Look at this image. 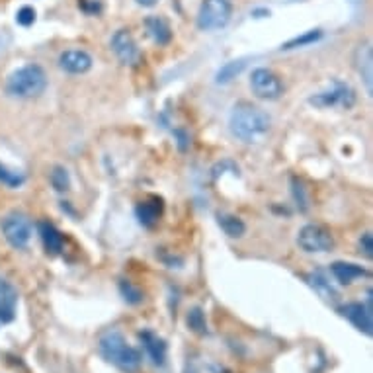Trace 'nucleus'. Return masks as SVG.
<instances>
[{
	"mask_svg": "<svg viewBox=\"0 0 373 373\" xmlns=\"http://www.w3.org/2000/svg\"><path fill=\"white\" fill-rule=\"evenodd\" d=\"M330 272L336 278V282L342 283V285H350L352 282H356L358 278L370 276V272L365 268H361L358 264H352V262H335L330 266Z\"/></svg>",
	"mask_w": 373,
	"mask_h": 373,
	"instance_id": "nucleus-15",
	"label": "nucleus"
},
{
	"mask_svg": "<svg viewBox=\"0 0 373 373\" xmlns=\"http://www.w3.org/2000/svg\"><path fill=\"white\" fill-rule=\"evenodd\" d=\"M112 49L123 64H137L141 61V51L128 29H119L112 38Z\"/></svg>",
	"mask_w": 373,
	"mask_h": 373,
	"instance_id": "nucleus-9",
	"label": "nucleus"
},
{
	"mask_svg": "<svg viewBox=\"0 0 373 373\" xmlns=\"http://www.w3.org/2000/svg\"><path fill=\"white\" fill-rule=\"evenodd\" d=\"M322 38L321 29H311V32H305L301 38H293L291 41H287L285 45H282L283 51H289V49H296V47H305V45H311L315 41H319Z\"/></svg>",
	"mask_w": 373,
	"mask_h": 373,
	"instance_id": "nucleus-23",
	"label": "nucleus"
},
{
	"mask_svg": "<svg viewBox=\"0 0 373 373\" xmlns=\"http://www.w3.org/2000/svg\"><path fill=\"white\" fill-rule=\"evenodd\" d=\"M18 293L12 285L0 278V324H8L16 317Z\"/></svg>",
	"mask_w": 373,
	"mask_h": 373,
	"instance_id": "nucleus-13",
	"label": "nucleus"
},
{
	"mask_svg": "<svg viewBox=\"0 0 373 373\" xmlns=\"http://www.w3.org/2000/svg\"><path fill=\"white\" fill-rule=\"evenodd\" d=\"M135 215L139 219L143 227H153L156 221L163 215V202L158 197L145 200L139 206L135 207Z\"/></svg>",
	"mask_w": 373,
	"mask_h": 373,
	"instance_id": "nucleus-16",
	"label": "nucleus"
},
{
	"mask_svg": "<svg viewBox=\"0 0 373 373\" xmlns=\"http://www.w3.org/2000/svg\"><path fill=\"white\" fill-rule=\"evenodd\" d=\"M145 26H147L149 36L155 39L158 45L170 43V39H172V27H170V24H168L163 16H149L145 20Z\"/></svg>",
	"mask_w": 373,
	"mask_h": 373,
	"instance_id": "nucleus-17",
	"label": "nucleus"
},
{
	"mask_svg": "<svg viewBox=\"0 0 373 373\" xmlns=\"http://www.w3.org/2000/svg\"><path fill=\"white\" fill-rule=\"evenodd\" d=\"M229 128L237 139L248 145H258L270 135L272 117L258 106L241 102L232 108Z\"/></svg>",
	"mask_w": 373,
	"mask_h": 373,
	"instance_id": "nucleus-1",
	"label": "nucleus"
},
{
	"mask_svg": "<svg viewBox=\"0 0 373 373\" xmlns=\"http://www.w3.org/2000/svg\"><path fill=\"white\" fill-rule=\"evenodd\" d=\"M0 182L2 184H6V186H20L22 182H24V176H20V174H16V172H10L8 168H4L0 165Z\"/></svg>",
	"mask_w": 373,
	"mask_h": 373,
	"instance_id": "nucleus-26",
	"label": "nucleus"
},
{
	"mask_svg": "<svg viewBox=\"0 0 373 373\" xmlns=\"http://www.w3.org/2000/svg\"><path fill=\"white\" fill-rule=\"evenodd\" d=\"M119 293H121V297L128 301L129 305H139L143 299H145L141 289L135 287V285L131 282H128V280H121V282H119Z\"/></svg>",
	"mask_w": 373,
	"mask_h": 373,
	"instance_id": "nucleus-24",
	"label": "nucleus"
},
{
	"mask_svg": "<svg viewBox=\"0 0 373 373\" xmlns=\"http://www.w3.org/2000/svg\"><path fill=\"white\" fill-rule=\"evenodd\" d=\"M186 322L188 326L192 328L195 335H207V321H206V313L202 307H193V309L188 311V317H186Z\"/></svg>",
	"mask_w": 373,
	"mask_h": 373,
	"instance_id": "nucleus-21",
	"label": "nucleus"
},
{
	"mask_svg": "<svg viewBox=\"0 0 373 373\" xmlns=\"http://www.w3.org/2000/svg\"><path fill=\"white\" fill-rule=\"evenodd\" d=\"M293 195H296V202H297V206L301 207L303 211L307 209V195H305V190H303V186L299 184L297 180H293Z\"/></svg>",
	"mask_w": 373,
	"mask_h": 373,
	"instance_id": "nucleus-28",
	"label": "nucleus"
},
{
	"mask_svg": "<svg viewBox=\"0 0 373 373\" xmlns=\"http://www.w3.org/2000/svg\"><path fill=\"white\" fill-rule=\"evenodd\" d=\"M297 245L305 252H328L335 248V237L326 227L309 223L297 232Z\"/></svg>",
	"mask_w": 373,
	"mask_h": 373,
	"instance_id": "nucleus-6",
	"label": "nucleus"
},
{
	"mask_svg": "<svg viewBox=\"0 0 373 373\" xmlns=\"http://www.w3.org/2000/svg\"><path fill=\"white\" fill-rule=\"evenodd\" d=\"M0 229L14 248H26L32 239V221L24 213H8L2 219Z\"/></svg>",
	"mask_w": 373,
	"mask_h": 373,
	"instance_id": "nucleus-7",
	"label": "nucleus"
},
{
	"mask_svg": "<svg viewBox=\"0 0 373 373\" xmlns=\"http://www.w3.org/2000/svg\"><path fill=\"white\" fill-rule=\"evenodd\" d=\"M231 14V0H204L197 12V27L204 32L221 29L229 24Z\"/></svg>",
	"mask_w": 373,
	"mask_h": 373,
	"instance_id": "nucleus-5",
	"label": "nucleus"
},
{
	"mask_svg": "<svg viewBox=\"0 0 373 373\" xmlns=\"http://www.w3.org/2000/svg\"><path fill=\"white\" fill-rule=\"evenodd\" d=\"M39 234H41V241H43V246L49 254H61L64 246V239L61 231L49 223V221H41L39 223Z\"/></svg>",
	"mask_w": 373,
	"mask_h": 373,
	"instance_id": "nucleus-14",
	"label": "nucleus"
},
{
	"mask_svg": "<svg viewBox=\"0 0 373 373\" xmlns=\"http://www.w3.org/2000/svg\"><path fill=\"white\" fill-rule=\"evenodd\" d=\"M139 340L143 342V348H145V352H147V356L151 358V361L158 365V368H163L165 363H167V352L168 346L167 342L160 338V336H156L155 333H151V330H143L139 333Z\"/></svg>",
	"mask_w": 373,
	"mask_h": 373,
	"instance_id": "nucleus-12",
	"label": "nucleus"
},
{
	"mask_svg": "<svg viewBox=\"0 0 373 373\" xmlns=\"http://www.w3.org/2000/svg\"><path fill=\"white\" fill-rule=\"evenodd\" d=\"M356 61H358V71H360L361 78H363V82H365V86H368V92H370V96H372L373 92V57H372V47H370V43L368 45H363L358 49L356 53Z\"/></svg>",
	"mask_w": 373,
	"mask_h": 373,
	"instance_id": "nucleus-18",
	"label": "nucleus"
},
{
	"mask_svg": "<svg viewBox=\"0 0 373 373\" xmlns=\"http://www.w3.org/2000/svg\"><path fill=\"white\" fill-rule=\"evenodd\" d=\"M373 307H368L363 303H348L346 307L342 309V315L346 317L348 321L352 322L360 333L372 336L373 333Z\"/></svg>",
	"mask_w": 373,
	"mask_h": 373,
	"instance_id": "nucleus-11",
	"label": "nucleus"
},
{
	"mask_svg": "<svg viewBox=\"0 0 373 373\" xmlns=\"http://www.w3.org/2000/svg\"><path fill=\"white\" fill-rule=\"evenodd\" d=\"M245 67H246L245 59L223 64L221 71L217 73V77H215V82H217V84H227V82H231L232 78H237L243 71H245Z\"/></svg>",
	"mask_w": 373,
	"mask_h": 373,
	"instance_id": "nucleus-20",
	"label": "nucleus"
},
{
	"mask_svg": "<svg viewBox=\"0 0 373 373\" xmlns=\"http://www.w3.org/2000/svg\"><path fill=\"white\" fill-rule=\"evenodd\" d=\"M16 20L20 26H32L36 22V10L32 6H24V8H20V12L16 14Z\"/></svg>",
	"mask_w": 373,
	"mask_h": 373,
	"instance_id": "nucleus-27",
	"label": "nucleus"
},
{
	"mask_svg": "<svg viewBox=\"0 0 373 373\" xmlns=\"http://www.w3.org/2000/svg\"><path fill=\"white\" fill-rule=\"evenodd\" d=\"M59 67L69 75H84L92 69L91 53L82 51V49H69V51L61 53Z\"/></svg>",
	"mask_w": 373,
	"mask_h": 373,
	"instance_id": "nucleus-10",
	"label": "nucleus"
},
{
	"mask_svg": "<svg viewBox=\"0 0 373 373\" xmlns=\"http://www.w3.org/2000/svg\"><path fill=\"white\" fill-rule=\"evenodd\" d=\"M360 248H361V252H363L365 256L373 258V237H372V232H365V234H361Z\"/></svg>",
	"mask_w": 373,
	"mask_h": 373,
	"instance_id": "nucleus-29",
	"label": "nucleus"
},
{
	"mask_svg": "<svg viewBox=\"0 0 373 373\" xmlns=\"http://www.w3.org/2000/svg\"><path fill=\"white\" fill-rule=\"evenodd\" d=\"M219 227L223 229V232L231 239H241L246 232V225L243 219H239L237 215L231 213H219L217 215Z\"/></svg>",
	"mask_w": 373,
	"mask_h": 373,
	"instance_id": "nucleus-19",
	"label": "nucleus"
},
{
	"mask_svg": "<svg viewBox=\"0 0 373 373\" xmlns=\"http://www.w3.org/2000/svg\"><path fill=\"white\" fill-rule=\"evenodd\" d=\"M250 88L262 100H278L283 94V84L280 77L276 73H272L270 69H264V67L252 71Z\"/></svg>",
	"mask_w": 373,
	"mask_h": 373,
	"instance_id": "nucleus-8",
	"label": "nucleus"
},
{
	"mask_svg": "<svg viewBox=\"0 0 373 373\" xmlns=\"http://www.w3.org/2000/svg\"><path fill=\"white\" fill-rule=\"evenodd\" d=\"M158 0H137V4H141V6H147V8H151V6H155Z\"/></svg>",
	"mask_w": 373,
	"mask_h": 373,
	"instance_id": "nucleus-30",
	"label": "nucleus"
},
{
	"mask_svg": "<svg viewBox=\"0 0 373 373\" xmlns=\"http://www.w3.org/2000/svg\"><path fill=\"white\" fill-rule=\"evenodd\" d=\"M309 283L313 285V287H315V291H317V293H321L324 299H336V291L333 289V285L324 280V276H322L321 272H315V274H311Z\"/></svg>",
	"mask_w": 373,
	"mask_h": 373,
	"instance_id": "nucleus-22",
	"label": "nucleus"
},
{
	"mask_svg": "<svg viewBox=\"0 0 373 373\" xmlns=\"http://www.w3.org/2000/svg\"><path fill=\"white\" fill-rule=\"evenodd\" d=\"M311 106L315 108H321V110H333V108H338V110H350L354 104H356V92L354 88L346 84V82H340V80H335L330 88L326 91L317 92L309 98Z\"/></svg>",
	"mask_w": 373,
	"mask_h": 373,
	"instance_id": "nucleus-4",
	"label": "nucleus"
},
{
	"mask_svg": "<svg viewBox=\"0 0 373 373\" xmlns=\"http://www.w3.org/2000/svg\"><path fill=\"white\" fill-rule=\"evenodd\" d=\"M47 88V75L39 64H26L10 75L6 91L16 98H36Z\"/></svg>",
	"mask_w": 373,
	"mask_h": 373,
	"instance_id": "nucleus-3",
	"label": "nucleus"
},
{
	"mask_svg": "<svg viewBox=\"0 0 373 373\" xmlns=\"http://www.w3.org/2000/svg\"><path fill=\"white\" fill-rule=\"evenodd\" d=\"M49 178H51V186L57 192H69V188H71V176H69L67 168L55 167L51 170V176Z\"/></svg>",
	"mask_w": 373,
	"mask_h": 373,
	"instance_id": "nucleus-25",
	"label": "nucleus"
},
{
	"mask_svg": "<svg viewBox=\"0 0 373 373\" xmlns=\"http://www.w3.org/2000/svg\"><path fill=\"white\" fill-rule=\"evenodd\" d=\"M98 350H100V356L104 360L110 361L112 365H116L117 370H121V372L133 373L137 372L139 365H141V352L137 348L129 346L125 336L117 333V330H112V333H106V335L100 336Z\"/></svg>",
	"mask_w": 373,
	"mask_h": 373,
	"instance_id": "nucleus-2",
	"label": "nucleus"
}]
</instances>
